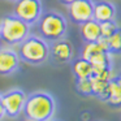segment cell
<instances>
[{
  "mask_svg": "<svg viewBox=\"0 0 121 121\" xmlns=\"http://www.w3.org/2000/svg\"><path fill=\"white\" fill-rule=\"evenodd\" d=\"M21 59L17 50H13L9 46L0 47V76L7 77L14 74L20 69Z\"/></svg>",
  "mask_w": 121,
  "mask_h": 121,
  "instance_id": "cell-9",
  "label": "cell"
},
{
  "mask_svg": "<svg viewBox=\"0 0 121 121\" xmlns=\"http://www.w3.org/2000/svg\"><path fill=\"white\" fill-rule=\"evenodd\" d=\"M104 52H109V50H108L107 42H105L104 39H100V40H96V42L85 43L83 47H82V50H81L79 56L83 57V59H86V60H91L94 56L100 55V53H104Z\"/></svg>",
  "mask_w": 121,
  "mask_h": 121,
  "instance_id": "cell-14",
  "label": "cell"
},
{
  "mask_svg": "<svg viewBox=\"0 0 121 121\" xmlns=\"http://www.w3.org/2000/svg\"><path fill=\"white\" fill-rule=\"evenodd\" d=\"M25 121H31V120H27V118H26V120H25Z\"/></svg>",
  "mask_w": 121,
  "mask_h": 121,
  "instance_id": "cell-21",
  "label": "cell"
},
{
  "mask_svg": "<svg viewBox=\"0 0 121 121\" xmlns=\"http://www.w3.org/2000/svg\"><path fill=\"white\" fill-rule=\"evenodd\" d=\"M56 113V100L47 91H34L27 95L24 115L31 121H50Z\"/></svg>",
  "mask_w": 121,
  "mask_h": 121,
  "instance_id": "cell-1",
  "label": "cell"
},
{
  "mask_svg": "<svg viewBox=\"0 0 121 121\" xmlns=\"http://www.w3.org/2000/svg\"><path fill=\"white\" fill-rule=\"evenodd\" d=\"M13 14L29 24L30 26L38 24L43 14L42 0H16L13 7Z\"/></svg>",
  "mask_w": 121,
  "mask_h": 121,
  "instance_id": "cell-5",
  "label": "cell"
},
{
  "mask_svg": "<svg viewBox=\"0 0 121 121\" xmlns=\"http://www.w3.org/2000/svg\"><path fill=\"white\" fill-rule=\"evenodd\" d=\"M74 87H76L77 94H79L81 96H92V83L90 78L74 79Z\"/></svg>",
  "mask_w": 121,
  "mask_h": 121,
  "instance_id": "cell-16",
  "label": "cell"
},
{
  "mask_svg": "<svg viewBox=\"0 0 121 121\" xmlns=\"http://www.w3.org/2000/svg\"><path fill=\"white\" fill-rule=\"evenodd\" d=\"M70 68H72V73L74 76V79H85V78H90L92 74V64L89 60L78 56L77 59H73V61L70 63Z\"/></svg>",
  "mask_w": 121,
  "mask_h": 121,
  "instance_id": "cell-13",
  "label": "cell"
},
{
  "mask_svg": "<svg viewBox=\"0 0 121 121\" xmlns=\"http://www.w3.org/2000/svg\"><path fill=\"white\" fill-rule=\"evenodd\" d=\"M4 117H5V109H4L3 99H1V94H0V121H3Z\"/></svg>",
  "mask_w": 121,
  "mask_h": 121,
  "instance_id": "cell-18",
  "label": "cell"
},
{
  "mask_svg": "<svg viewBox=\"0 0 121 121\" xmlns=\"http://www.w3.org/2000/svg\"><path fill=\"white\" fill-rule=\"evenodd\" d=\"M73 1H76V0H59V3L63 4V5H65V7H68L69 4H72Z\"/></svg>",
  "mask_w": 121,
  "mask_h": 121,
  "instance_id": "cell-19",
  "label": "cell"
},
{
  "mask_svg": "<svg viewBox=\"0 0 121 121\" xmlns=\"http://www.w3.org/2000/svg\"><path fill=\"white\" fill-rule=\"evenodd\" d=\"M74 57L73 43L68 38L50 42V59L57 65L70 64Z\"/></svg>",
  "mask_w": 121,
  "mask_h": 121,
  "instance_id": "cell-7",
  "label": "cell"
},
{
  "mask_svg": "<svg viewBox=\"0 0 121 121\" xmlns=\"http://www.w3.org/2000/svg\"><path fill=\"white\" fill-rule=\"evenodd\" d=\"M117 16V8L109 0H98L94 1V20L98 22H104L116 20Z\"/></svg>",
  "mask_w": 121,
  "mask_h": 121,
  "instance_id": "cell-11",
  "label": "cell"
},
{
  "mask_svg": "<svg viewBox=\"0 0 121 121\" xmlns=\"http://www.w3.org/2000/svg\"><path fill=\"white\" fill-rule=\"evenodd\" d=\"M102 102L107 103L108 105L113 108L121 107V73L116 74L111 78Z\"/></svg>",
  "mask_w": 121,
  "mask_h": 121,
  "instance_id": "cell-10",
  "label": "cell"
},
{
  "mask_svg": "<svg viewBox=\"0 0 121 121\" xmlns=\"http://www.w3.org/2000/svg\"><path fill=\"white\" fill-rule=\"evenodd\" d=\"M79 37L83 43H91L102 39V31H100V24L96 20H90L83 24L78 25Z\"/></svg>",
  "mask_w": 121,
  "mask_h": 121,
  "instance_id": "cell-12",
  "label": "cell"
},
{
  "mask_svg": "<svg viewBox=\"0 0 121 121\" xmlns=\"http://www.w3.org/2000/svg\"><path fill=\"white\" fill-rule=\"evenodd\" d=\"M118 24L116 20L100 22V31H102V39H108L111 35H113L118 29Z\"/></svg>",
  "mask_w": 121,
  "mask_h": 121,
  "instance_id": "cell-17",
  "label": "cell"
},
{
  "mask_svg": "<svg viewBox=\"0 0 121 121\" xmlns=\"http://www.w3.org/2000/svg\"><path fill=\"white\" fill-rule=\"evenodd\" d=\"M66 8L70 22L76 25H81L94 18V0H76Z\"/></svg>",
  "mask_w": 121,
  "mask_h": 121,
  "instance_id": "cell-8",
  "label": "cell"
},
{
  "mask_svg": "<svg viewBox=\"0 0 121 121\" xmlns=\"http://www.w3.org/2000/svg\"><path fill=\"white\" fill-rule=\"evenodd\" d=\"M50 121H55V120H50Z\"/></svg>",
  "mask_w": 121,
  "mask_h": 121,
  "instance_id": "cell-22",
  "label": "cell"
},
{
  "mask_svg": "<svg viewBox=\"0 0 121 121\" xmlns=\"http://www.w3.org/2000/svg\"><path fill=\"white\" fill-rule=\"evenodd\" d=\"M38 34L48 43L66 38L68 35V20L57 11L43 12L37 24Z\"/></svg>",
  "mask_w": 121,
  "mask_h": 121,
  "instance_id": "cell-3",
  "label": "cell"
},
{
  "mask_svg": "<svg viewBox=\"0 0 121 121\" xmlns=\"http://www.w3.org/2000/svg\"><path fill=\"white\" fill-rule=\"evenodd\" d=\"M7 1H16V0H7Z\"/></svg>",
  "mask_w": 121,
  "mask_h": 121,
  "instance_id": "cell-20",
  "label": "cell"
},
{
  "mask_svg": "<svg viewBox=\"0 0 121 121\" xmlns=\"http://www.w3.org/2000/svg\"><path fill=\"white\" fill-rule=\"evenodd\" d=\"M17 52L22 63L29 65H42L50 59V43L40 35H29L17 46Z\"/></svg>",
  "mask_w": 121,
  "mask_h": 121,
  "instance_id": "cell-2",
  "label": "cell"
},
{
  "mask_svg": "<svg viewBox=\"0 0 121 121\" xmlns=\"http://www.w3.org/2000/svg\"><path fill=\"white\" fill-rule=\"evenodd\" d=\"M104 40L107 42L108 50L112 55H121V26L117 29L115 34Z\"/></svg>",
  "mask_w": 121,
  "mask_h": 121,
  "instance_id": "cell-15",
  "label": "cell"
},
{
  "mask_svg": "<svg viewBox=\"0 0 121 121\" xmlns=\"http://www.w3.org/2000/svg\"><path fill=\"white\" fill-rule=\"evenodd\" d=\"M27 95L21 89H11L1 94L3 105L5 109V116L9 118H16L21 113H24L25 103Z\"/></svg>",
  "mask_w": 121,
  "mask_h": 121,
  "instance_id": "cell-6",
  "label": "cell"
},
{
  "mask_svg": "<svg viewBox=\"0 0 121 121\" xmlns=\"http://www.w3.org/2000/svg\"><path fill=\"white\" fill-rule=\"evenodd\" d=\"M30 27L13 13L7 14L0 20V42L9 47L18 46L30 35Z\"/></svg>",
  "mask_w": 121,
  "mask_h": 121,
  "instance_id": "cell-4",
  "label": "cell"
}]
</instances>
